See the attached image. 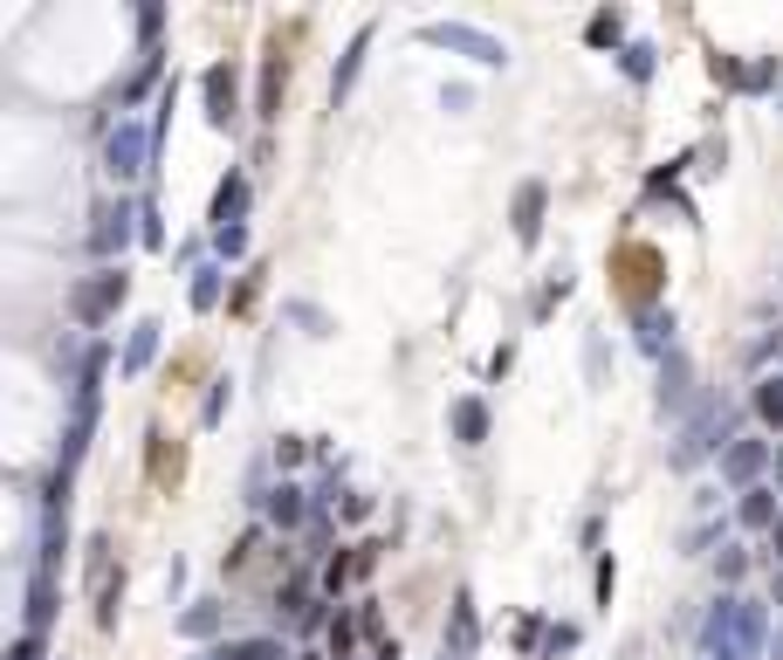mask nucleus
Returning a JSON list of instances; mask_svg holds the SVG:
<instances>
[{"mask_svg":"<svg viewBox=\"0 0 783 660\" xmlns=\"http://www.w3.org/2000/svg\"><path fill=\"white\" fill-rule=\"evenodd\" d=\"M763 544H770V550H763V557H770V571H776V565H783V523H776V530H770V537H763Z\"/></svg>","mask_w":783,"mask_h":660,"instance_id":"obj_37","label":"nucleus"},{"mask_svg":"<svg viewBox=\"0 0 783 660\" xmlns=\"http://www.w3.org/2000/svg\"><path fill=\"white\" fill-rule=\"evenodd\" d=\"M681 406H688V365L667 359L660 365V413H681Z\"/></svg>","mask_w":783,"mask_h":660,"instance_id":"obj_24","label":"nucleus"},{"mask_svg":"<svg viewBox=\"0 0 783 660\" xmlns=\"http://www.w3.org/2000/svg\"><path fill=\"white\" fill-rule=\"evenodd\" d=\"M783 489H742V502H736V530H749V537H770V530L783 523V502H776Z\"/></svg>","mask_w":783,"mask_h":660,"instance_id":"obj_12","label":"nucleus"},{"mask_svg":"<svg viewBox=\"0 0 783 660\" xmlns=\"http://www.w3.org/2000/svg\"><path fill=\"white\" fill-rule=\"evenodd\" d=\"M159 124H138V117H117V132L103 138V172H111L117 186H130V180H145L151 166H159Z\"/></svg>","mask_w":783,"mask_h":660,"instance_id":"obj_2","label":"nucleus"},{"mask_svg":"<svg viewBox=\"0 0 783 660\" xmlns=\"http://www.w3.org/2000/svg\"><path fill=\"white\" fill-rule=\"evenodd\" d=\"M749 578V557L742 550H722V585H742Z\"/></svg>","mask_w":783,"mask_h":660,"instance_id":"obj_33","label":"nucleus"},{"mask_svg":"<svg viewBox=\"0 0 783 660\" xmlns=\"http://www.w3.org/2000/svg\"><path fill=\"white\" fill-rule=\"evenodd\" d=\"M214 255H220V262H241V255H248V227H227V235H214Z\"/></svg>","mask_w":783,"mask_h":660,"instance_id":"obj_30","label":"nucleus"},{"mask_svg":"<svg viewBox=\"0 0 783 660\" xmlns=\"http://www.w3.org/2000/svg\"><path fill=\"white\" fill-rule=\"evenodd\" d=\"M282 90H290V62H282V48H275V56L261 62V104H254V117H261V124H269V117L282 111Z\"/></svg>","mask_w":783,"mask_h":660,"instance_id":"obj_21","label":"nucleus"},{"mask_svg":"<svg viewBox=\"0 0 783 660\" xmlns=\"http://www.w3.org/2000/svg\"><path fill=\"white\" fill-rule=\"evenodd\" d=\"M166 29V8H159V0H145V8H138V35L151 42V35H159Z\"/></svg>","mask_w":783,"mask_h":660,"instance_id":"obj_34","label":"nucleus"},{"mask_svg":"<svg viewBox=\"0 0 783 660\" xmlns=\"http://www.w3.org/2000/svg\"><path fill=\"white\" fill-rule=\"evenodd\" d=\"M214 660H282V647L275 640H227Z\"/></svg>","mask_w":783,"mask_h":660,"instance_id":"obj_28","label":"nucleus"},{"mask_svg":"<svg viewBox=\"0 0 783 660\" xmlns=\"http://www.w3.org/2000/svg\"><path fill=\"white\" fill-rule=\"evenodd\" d=\"M220 283H227V269L220 262H206V269H193V310H220Z\"/></svg>","mask_w":783,"mask_h":660,"instance_id":"obj_23","label":"nucleus"},{"mask_svg":"<svg viewBox=\"0 0 783 660\" xmlns=\"http://www.w3.org/2000/svg\"><path fill=\"white\" fill-rule=\"evenodd\" d=\"M124 289H130V275H124V269H97L90 283H76V289H69V317L90 330V323H103V317H111L117 303H124Z\"/></svg>","mask_w":783,"mask_h":660,"instance_id":"obj_4","label":"nucleus"},{"mask_svg":"<svg viewBox=\"0 0 783 660\" xmlns=\"http://www.w3.org/2000/svg\"><path fill=\"white\" fill-rule=\"evenodd\" d=\"M447 426H454L461 447H481V441H488V406H481V399H454V406H447Z\"/></svg>","mask_w":783,"mask_h":660,"instance_id":"obj_16","label":"nucleus"},{"mask_svg":"<svg viewBox=\"0 0 783 660\" xmlns=\"http://www.w3.org/2000/svg\"><path fill=\"white\" fill-rule=\"evenodd\" d=\"M770 653V613L756 599H715L701 619V660H763Z\"/></svg>","mask_w":783,"mask_h":660,"instance_id":"obj_1","label":"nucleus"},{"mask_svg":"<svg viewBox=\"0 0 783 660\" xmlns=\"http://www.w3.org/2000/svg\"><path fill=\"white\" fill-rule=\"evenodd\" d=\"M749 406H756V420H763L770 434H783V372H763V378H756Z\"/></svg>","mask_w":783,"mask_h":660,"instance_id":"obj_20","label":"nucleus"},{"mask_svg":"<svg viewBox=\"0 0 783 660\" xmlns=\"http://www.w3.org/2000/svg\"><path fill=\"white\" fill-rule=\"evenodd\" d=\"M701 454H728V420H722L715 399H701V413L688 420V434H681V447H673L667 462H673V468H694Z\"/></svg>","mask_w":783,"mask_h":660,"instance_id":"obj_6","label":"nucleus"},{"mask_svg":"<svg viewBox=\"0 0 783 660\" xmlns=\"http://www.w3.org/2000/svg\"><path fill=\"white\" fill-rule=\"evenodd\" d=\"M220 413H227V378H220V386H214V392H206V426H214Z\"/></svg>","mask_w":783,"mask_h":660,"instance_id":"obj_36","label":"nucleus"},{"mask_svg":"<svg viewBox=\"0 0 783 660\" xmlns=\"http://www.w3.org/2000/svg\"><path fill=\"white\" fill-rule=\"evenodd\" d=\"M8 660H42V633H21V640L8 647Z\"/></svg>","mask_w":783,"mask_h":660,"instance_id":"obj_35","label":"nucleus"},{"mask_svg":"<svg viewBox=\"0 0 783 660\" xmlns=\"http://www.w3.org/2000/svg\"><path fill=\"white\" fill-rule=\"evenodd\" d=\"M770 605H783V565L770 571Z\"/></svg>","mask_w":783,"mask_h":660,"instance_id":"obj_38","label":"nucleus"},{"mask_svg":"<svg viewBox=\"0 0 783 660\" xmlns=\"http://www.w3.org/2000/svg\"><path fill=\"white\" fill-rule=\"evenodd\" d=\"M117 592H124V578H103V585H97V626L103 633L117 626Z\"/></svg>","mask_w":783,"mask_h":660,"instance_id":"obj_29","label":"nucleus"},{"mask_svg":"<svg viewBox=\"0 0 783 660\" xmlns=\"http://www.w3.org/2000/svg\"><path fill=\"white\" fill-rule=\"evenodd\" d=\"M130 235H138V200H124V193L103 200V207H97V227H90V255H97V262L124 255Z\"/></svg>","mask_w":783,"mask_h":660,"instance_id":"obj_5","label":"nucleus"},{"mask_svg":"<svg viewBox=\"0 0 783 660\" xmlns=\"http://www.w3.org/2000/svg\"><path fill=\"white\" fill-rule=\"evenodd\" d=\"M296 660H317V653H296Z\"/></svg>","mask_w":783,"mask_h":660,"instance_id":"obj_41","label":"nucleus"},{"mask_svg":"<svg viewBox=\"0 0 783 660\" xmlns=\"http://www.w3.org/2000/svg\"><path fill=\"white\" fill-rule=\"evenodd\" d=\"M420 42H433V48H454V56L481 62V69H502V62H509V48L495 42L488 29H467V21H427V29H420Z\"/></svg>","mask_w":783,"mask_h":660,"instance_id":"obj_3","label":"nucleus"},{"mask_svg":"<svg viewBox=\"0 0 783 660\" xmlns=\"http://www.w3.org/2000/svg\"><path fill=\"white\" fill-rule=\"evenodd\" d=\"M151 359H159V323L145 317V323H130V338H124V359H117V372H124V378H138V372H145Z\"/></svg>","mask_w":783,"mask_h":660,"instance_id":"obj_13","label":"nucleus"},{"mask_svg":"<svg viewBox=\"0 0 783 660\" xmlns=\"http://www.w3.org/2000/svg\"><path fill=\"white\" fill-rule=\"evenodd\" d=\"M475 599H467V592H454V633H447V640H440V653H447V660H467V653H475Z\"/></svg>","mask_w":783,"mask_h":660,"instance_id":"obj_17","label":"nucleus"},{"mask_svg":"<svg viewBox=\"0 0 783 660\" xmlns=\"http://www.w3.org/2000/svg\"><path fill=\"white\" fill-rule=\"evenodd\" d=\"M653 56H660L653 42H625V48H619V69H625V83H653Z\"/></svg>","mask_w":783,"mask_h":660,"instance_id":"obj_25","label":"nucleus"},{"mask_svg":"<svg viewBox=\"0 0 783 660\" xmlns=\"http://www.w3.org/2000/svg\"><path fill=\"white\" fill-rule=\"evenodd\" d=\"M206 220H214V235H227V227H248V172L234 166L227 180L214 186V207H206Z\"/></svg>","mask_w":783,"mask_h":660,"instance_id":"obj_11","label":"nucleus"},{"mask_svg":"<svg viewBox=\"0 0 783 660\" xmlns=\"http://www.w3.org/2000/svg\"><path fill=\"white\" fill-rule=\"evenodd\" d=\"M56 626V571H35L29 578V633Z\"/></svg>","mask_w":783,"mask_h":660,"instance_id":"obj_19","label":"nucleus"},{"mask_svg":"<svg viewBox=\"0 0 783 660\" xmlns=\"http://www.w3.org/2000/svg\"><path fill=\"white\" fill-rule=\"evenodd\" d=\"M770 475H776V489H783V447H776V468H770Z\"/></svg>","mask_w":783,"mask_h":660,"instance_id":"obj_39","label":"nucleus"},{"mask_svg":"<svg viewBox=\"0 0 783 660\" xmlns=\"http://www.w3.org/2000/svg\"><path fill=\"white\" fill-rule=\"evenodd\" d=\"M585 42H591V48H619V42H625V14H612V8L591 14V21H585Z\"/></svg>","mask_w":783,"mask_h":660,"instance_id":"obj_26","label":"nucleus"},{"mask_svg":"<svg viewBox=\"0 0 783 660\" xmlns=\"http://www.w3.org/2000/svg\"><path fill=\"white\" fill-rule=\"evenodd\" d=\"M639 351H646V359H673V310H646L639 317Z\"/></svg>","mask_w":783,"mask_h":660,"instance_id":"obj_18","label":"nucleus"},{"mask_svg":"<svg viewBox=\"0 0 783 660\" xmlns=\"http://www.w3.org/2000/svg\"><path fill=\"white\" fill-rule=\"evenodd\" d=\"M543 207H551L543 180H522V186H515V207H509V227H515V241H522V248H536V241H543Z\"/></svg>","mask_w":783,"mask_h":660,"instance_id":"obj_10","label":"nucleus"},{"mask_svg":"<svg viewBox=\"0 0 783 660\" xmlns=\"http://www.w3.org/2000/svg\"><path fill=\"white\" fill-rule=\"evenodd\" d=\"M220 605L214 599H193V613H179V633H186V640H214V633H220Z\"/></svg>","mask_w":783,"mask_h":660,"instance_id":"obj_22","label":"nucleus"},{"mask_svg":"<svg viewBox=\"0 0 783 660\" xmlns=\"http://www.w3.org/2000/svg\"><path fill=\"white\" fill-rule=\"evenodd\" d=\"M138 241L145 248H166V214H159V200H151V193L138 200Z\"/></svg>","mask_w":783,"mask_h":660,"instance_id":"obj_27","label":"nucleus"},{"mask_svg":"<svg viewBox=\"0 0 783 660\" xmlns=\"http://www.w3.org/2000/svg\"><path fill=\"white\" fill-rule=\"evenodd\" d=\"M364 48H372V29H358V35H351V48L337 56V69H330V104H344V96H351L358 69H364Z\"/></svg>","mask_w":783,"mask_h":660,"instance_id":"obj_14","label":"nucleus"},{"mask_svg":"<svg viewBox=\"0 0 783 660\" xmlns=\"http://www.w3.org/2000/svg\"><path fill=\"white\" fill-rule=\"evenodd\" d=\"M570 647H578V626H551V633H543V660H557Z\"/></svg>","mask_w":783,"mask_h":660,"instance_id":"obj_31","label":"nucleus"},{"mask_svg":"<svg viewBox=\"0 0 783 660\" xmlns=\"http://www.w3.org/2000/svg\"><path fill=\"white\" fill-rule=\"evenodd\" d=\"M90 434H97V392H76V413H69V426H63V454H56V475H69L76 462H83Z\"/></svg>","mask_w":783,"mask_h":660,"instance_id":"obj_9","label":"nucleus"},{"mask_svg":"<svg viewBox=\"0 0 783 660\" xmlns=\"http://www.w3.org/2000/svg\"><path fill=\"white\" fill-rule=\"evenodd\" d=\"M351 640H358V626L351 619H330V653L337 660H351Z\"/></svg>","mask_w":783,"mask_h":660,"instance_id":"obj_32","label":"nucleus"},{"mask_svg":"<svg viewBox=\"0 0 783 660\" xmlns=\"http://www.w3.org/2000/svg\"><path fill=\"white\" fill-rule=\"evenodd\" d=\"M200 96H206V124H214V132H234V124H241V76H234V62H206L200 69Z\"/></svg>","mask_w":783,"mask_h":660,"instance_id":"obj_7","label":"nucleus"},{"mask_svg":"<svg viewBox=\"0 0 783 660\" xmlns=\"http://www.w3.org/2000/svg\"><path fill=\"white\" fill-rule=\"evenodd\" d=\"M776 468V441H728V454H722V481L728 489H763V475Z\"/></svg>","mask_w":783,"mask_h":660,"instance_id":"obj_8","label":"nucleus"},{"mask_svg":"<svg viewBox=\"0 0 783 660\" xmlns=\"http://www.w3.org/2000/svg\"><path fill=\"white\" fill-rule=\"evenodd\" d=\"M309 489H296V481H282V489H269V496H261V510H269V523L275 530H296L303 516H309V502H303Z\"/></svg>","mask_w":783,"mask_h":660,"instance_id":"obj_15","label":"nucleus"},{"mask_svg":"<svg viewBox=\"0 0 783 660\" xmlns=\"http://www.w3.org/2000/svg\"><path fill=\"white\" fill-rule=\"evenodd\" d=\"M770 660H783V633H776V640H770Z\"/></svg>","mask_w":783,"mask_h":660,"instance_id":"obj_40","label":"nucleus"}]
</instances>
